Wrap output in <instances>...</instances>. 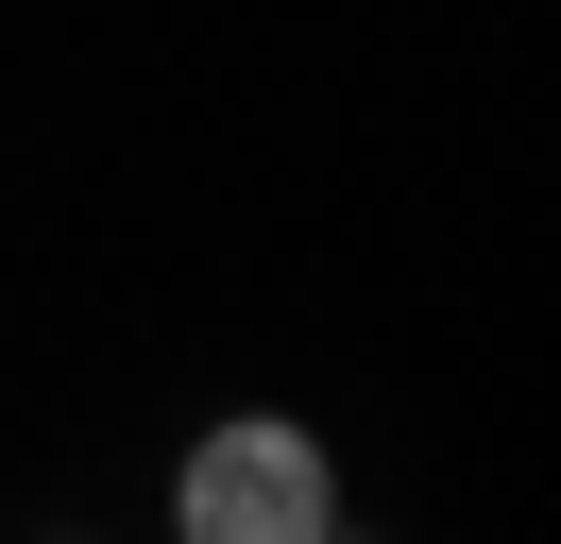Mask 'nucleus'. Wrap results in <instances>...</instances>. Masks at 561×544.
<instances>
[{
  "label": "nucleus",
  "mask_w": 561,
  "mask_h": 544,
  "mask_svg": "<svg viewBox=\"0 0 561 544\" xmlns=\"http://www.w3.org/2000/svg\"><path fill=\"white\" fill-rule=\"evenodd\" d=\"M171 528H187V544H323V528H341V460H323V426H289V408H221V426H187Z\"/></svg>",
  "instance_id": "1"
}]
</instances>
